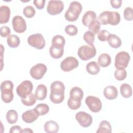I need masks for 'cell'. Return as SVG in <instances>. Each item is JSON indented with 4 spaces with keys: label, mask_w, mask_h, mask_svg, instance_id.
<instances>
[{
    "label": "cell",
    "mask_w": 133,
    "mask_h": 133,
    "mask_svg": "<svg viewBox=\"0 0 133 133\" xmlns=\"http://www.w3.org/2000/svg\"><path fill=\"white\" fill-rule=\"evenodd\" d=\"M65 86L63 83L59 81L52 82L50 85V100L55 104L61 103L64 99Z\"/></svg>",
    "instance_id": "1"
},
{
    "label": "cell",
    "mask_w": 133,
    "mask_h": 133,
    "mask_svg": "<svg viewBox=\"0 0 133 133\" xmlns=\"http://www.w3.org/2000/svg\"><path fill=\"white\" fill-rule=\"evenodd\" d=\"M98 20L103 25L110 24L112 25H116L119 23L121 16L119 13L116 11H104L99 15Z\"/></svg>",
    "instance_id": "2"
},
{
    "label": "cell",
    "mask_w": 133,
    "mask_h": 133,
    "mask_svg": "<svg viewBox=\"0 0 133 133\" xmlns=\"http://www.w3.org/2000/svg\"><path fill=\"white\" fill-rule=\"evenodd\" d=\"M82 10V4L77 1L72 2L64 14L65 19L69 22L76 21Z\"/></svg>",
    "instance_id": "3"
},
{
    "label": "cell",
    "mask_w": 133,
    "mask_h": 133,
    "mask_svg": "<svg viewBox=\"0 0 133 133\" xmlns=\"http://www.w3.org/2000/svg\"><path fill=\"white\" fill-rule=\"evenodd\" d=\"M14 84L11 81L6 80L3 82L1 85V98L5 103H10L14 99L12 90Z\"/></svg>",
    "instance_id": "4"
},
{
    "label": "cell",
    "mask_w": 133,
    "mask_h": 133,
    "mask_svg": "<svg viewBox=\"0 0 133 133\" xmlns=\"http://www.w3.org/2000/svg\"><path fill=\"white\" fill-rule=\"evenodd\" d=\"M96 52V49L94 45H85L78 48L77 55L81 60L86 61L94 57Z\"/></svg>",
    "instance_id": "5"
},
{
    "label": "cell",
    "mask_w": 133,
    "mask_h": 133,
    "mask_svg": "<svg viewBox=\"0 0 133 133\" xmlns=\"http://www.w3.org/2000/svg\"><path fill=\"white\" fill-rule=\"evenodd\" d=\"M130 57L126 51H121L116 54L115 57L114 65L117 69H125L130 61Z\"/></svg>",
    "instance_id": "6"
},
{
    "label": "cell",
    "mask_w": 133,
    "mask_h": 133,
    "mask_svg": "<svg viewBox=\"0 0 133 133\" xmlns=\"http://www.w3.org/2000/svg\"><path fill=\"white\" fill-rule=\"evenodd\" d=\"M27 41L30 46L37 49H42L45 46V39L43 36L40 33L31 35L28 38Z\"/></svg>",
    "instance_id": "7"
},
{
    "label": "cell",
    "mask_w": 133,
    "mask_h": 133,
    "mask_svg": "<svg viewBox=\"0 0 133 133\" xmlns=\"http://www.w3.org/2000/svg\"><path fill=\"white\" fill-rule=\"evenodd\" d=\"M33 88V85L32 83L29 80H25L18 86L16 92L20 98H25L32 92Z\"/></svg>",
    "instance_id": "8"
},
{
    "label": "cell",
    "mask_w": 133,
    "mask_h": 133,
    "mask_svg": "<svg viewBox=\"0 0 133 133\" xmlns=\"http://www.w3.org/2000/svg\"><path fill=\"white\" fill-rule=\"evenodd\" d=\"M47 68L43 63H37L32 66L30 71V75L35 79H41L47 72Z\"/></svg>",
    "instance_id": "9"
},
{
    "label": "cell",
    "mask_w": 133,
    "mask_h": 133,
    "mask_svg": "<svg viewBox=\"0 0 133 133\" xmlns=\"http://www.w3.org/2000/svg\"><path fill=\"white\" fill-rule=\"evenodd\" d=\"M85 103L89 109L92 112L97 113L102 109V103L98 97L89 96L85 99Z\"/></svg>",
    "instance_id": "10"
},
{
    "label": "cell",
    "mask_w": 133,
    "mask_h": 133,
    "mask_svg": "<svg viewBox=\"0 0 133 133\" xmlns=\"http://www.w3.org/2000/svg\"><path fill=\"white\" fill-rule=\"evenodd\" d=\"M64 9L63 3L61 1H50L47 7V12L51 15L60 14Z\"/></svg>",
    "instance_id": "11"
},
{
    "label": "cell",
    "mask_w": 133,
    "mask_h": 133,
    "mask_svg": "<svg viewBox=\"0 0 133 133\" xmlns=\"http://www.w3.org/2000/svg\"><path fill=\"white\" fill-rule=\"evenodd\" d=\"M78 65V60L73 57L65 58L60 63V68L64 72H70L77 68Z\"/></svg>",
    "instance_id": "12"
},
{
    "label": "cell",
    "mask_w": 133,
    "mask_h": 133,
    "mask_svg": "<svg viewBox=\"0 0 133 133\" xmlns=\"http://www.w3.org/2000/svg\"><path fill=\"white\" fill-rule=\"evenodd\" d=\"M75 118L79 124L85 128L90 126L92 123V117L88 113L80 111L75 115Z\"/></svg>",
    "instance_id": "13"
},
{
    "label": "cell",
    "mask_w": 133,
    "mask_h": 133,
    "mask_svg": "<svg viewBox=\"0 0 133 133\" xmlns=\"http://www.w3.org/2000/svg\"><path fill=\"white\" fill-rule=\"evenodd\" d=\"M14 30L18 33H23L26 29L25 20L20 16H15L12 20Z\"/></svg>",
    "instance_id": "14"
},
{
    "label": "cell",
    "mask_w": 133,
    "mask_h": 133,
    "mask_svg": "<svg viewBox=\"0 0 133 133\" xmlns=\"http://www.w3.org/2000/svg\"><path fill=\"white\" fill-rule=\"evenodd\" d=\"M39 115L38 111L34 108L24 112L22 114V119L26 123H31L35 121Z\"/></svg>",
    "instance_id": "15"
},
{
    "label": "cell",
    "mask_w": 133,
    "mask_h": 133,
    "mask_svg": "<svg viewBox=\"0 0 133 133\" xmlns=\"http://www.w3.org/2000/svg\"><path fill=\"white\" fill-rule=\"evenodd\" d=\"M104 96L108 100H113L116 98L118 95L117 88L112 85L108 86L103 90Z\"/></svg>",
    "instance_id": "16"
},
{
    "label": "cell",
    "mask_w": 133,
    "mask_h": 133,
    "mask_svg": "<svg viewBox=\"0 0 133 133\" xmlns=\"http://www.w3.org/2000/svg\"><path fill=\"white\" fill-rule=\"evenodd\" d=\"M10 16V10L7 6L0 7V23L5 24L8 22Z\"/></svg>",
    "instance_id": "17"
},
{
    "label": "cell",
    "mask_w": 133,
    "mask_h": 133,
    "mask_svg": "<svg viewBox=\"0 0 133 133\" xmlns=\"http://www.w3.org/2000/svg\"><path fill=\"white\" fill-rule=\"evenodd\" d=\"M83 96V91L78 87H73L70 91V98L72 100L81 101Z\"/></svg>",
    "instance_id": "18"
},
{
    "label": "cell",
    "mask_w": 133,
    "mask_h": 133,
    "mask_svg": "<svg viewBox=\"0 0 133 133\" xmlns=\"http://www.w3.org/2000/svg\"><path fill=\"white\" fill-rule=\"evenodd\" d=\"M97 15L94 11L91 10L87 11L83 15L82 18V23L85 26H88L89 24L92 21L96 20Z\"/></svg>",
    "instance_id": "19"
},
{
    "label": "cell",
    "mask_w": 133,
    "mask_h": 133,
    "mask_svg": "<svg viewBox=\"0 0 133 133\" xmlns=\"http://www.w3.org/2000/svg\"><path fill=\"white\" fill-rule=\"evenodd\" d=\"M44 128L46 132L56 133L59 130V126L58 123L54 121H49L45 123Z\"/></svg>",
    "instance_id": "20"
},
{
    "label": "cell",
    "mask_w": 133,
    "mask_h": 133,
    "mask_svg": "<svg viewBox=\"0 0 133 133\" xmlns=\"http://www.w3.org/2000/svg\"><path fill=\"white\" fill-rule=\"evenodd\" d=\"M47 94V89L46 86L44 84H39L37 86L36 90L35 95L36 99L38 100H44Z\"/></svg>",
    "instance_id": "21"
},
{
    "label": "cell",
    "mask_w": 133,
    "mask_h": 133,
    "mask_svg": "<svg viewBox=\"0 0 133 133\" xmlns=\"http://www.w3.org/2000/svg\"><path fill=\"white\" fill-rule=\"evenodd\" d=\"M107 41L109 45L113 48H119L122 45L121 38L115 34H110L108 38Z\"/></svg>",
    "instance_id": "22"
},
{
    "label": "cell",
    "mask_w": 133,
    "mask_h": 133,
    "mask_svg": "<svg viewBox=\"0 0 133 133\" xmlns=\"http://www.w3.org/2000/svg\"><path fill=\"white\" fill-rule=\"evenodd\" d=\"M49 54L54 59H59L63 55L64 49L63 47L51 46L49 48Z\"/></svg>",
    "instance_id": "23"
},
{
    "label": "cell",
    "mask_w": 133,
    "mask_h": 133,
    "mask_svg": "<svg viewBox=\"0 0 133 133\" xmlns=\"http://www.w3.org/2000/svg\"><path fill=\"white\" fill-rule=\"evenodd\" d=\"M111 62V58L108 54L103 53L101 54L98 59V64L101 67L106 68Z\"/></svg>",
    "instance_id": "24"
},
{
    "label": "cell",
    "mask_w": 133,
    "mask_h": 133,
    "mask_svg": "<svg viewBox=\"0 0 133 133\" xmlns=\"http://www.w3.org/2000/svg\"><path fill=\"white\" fill-rule=\"evenodd\" d=\"M87 72L91 75L97 74L100 70V68L98 64L95 61H91L89 62L86 66Z\"/></svg>",
    "instance_id": "25"
},
{
    "label": "cell",
    "mask_w": 133,
    "mask_h": 133,
    "mask_svg": "<svg viewBox=\"0 0 133 133\" xmlns=\"http://www.w3.org/2000/svg\"><path fill=\"white\" fill-rule=\"evenodd\" d=\"M112 132V127L110 123L105 120L102 121L99 124L98 130L96 131L97 133H111Z\"/></svg>",
    "instance_id": "26"
},
{
    "label": "cell",
    "mask_w": 133,
    "mask_h": 133,
    "mask_svg": "<svg viewBox=\"0 0 133 133\" xmlns=\"http://www.w3.org/2000/svg\"><path fill=\"white\" fill-rule=\"evenodd\" d=\"M120 92L125 98H128L132 96V88L128 84H123L120 87Z\"/></svg>",
    "instance_id": "27"
},
{
    "label": "cell",
    "mask_w": 133,
    "mask_h": 133,
    "mask_svg": "<svg viewBox=\"0 0 133 133\" xmlns=\"http://www.w3.org/2000/svg\"><path fill=\"white\" fill-rule=\"evenodd\" d=\"M8 45L11 48H16L19 46L20 41L19 37L16 35H10L7 38Z\"/></svg>",
    "instance_id": "28"
},
{
    "label": "cell",
    "mask_w": 133,
    "mask_h": 133,
    "mask_svg": "<svg viewBox=\"0 0 133 133\" xmlns=\"http://www.w3.org/2000/svg\"><path fill=\"white\" fill-rule=\"evenodd\" d=\"M6 118L8 123L14 124L16 123L18 120V113L15 110H10L7 112Z\"/></svg>",
    "instance_id": "29"
},
{
    "label": "cell",
    "mask_w": 133,
    "mask_h": 133,
    "mask_svg": "<svg viewBox=\"0 0 133 133\" xmlns=\"http://www.w3.org/2000/svg\"><path fill=\"white\" fill-rule=\"evenodd\" d=\"M65 39L63 36L60 35H56L52 37L51 43L52 46H58L64 48L65 45Z\"/></svg>",
    "instance_id": "30"
},
{
    "label": "cell",
    "mask_w": 133,
    "mask_h": 133,
    "mask_svg": "<svg viewBox=\"0 0 133 133\" xmlns=\"http://www.w3.org/2000/svg\"><path fill=\"white\" fill-rule=\"evenodd\" d=\"M36 99L35 95L31 92L25 98H21V102L26 106H32L35 104Z\"/></svg>",
    "instance_id": "31"
},
{
    "label": "cell",
    "mask_w": 133,
    "mask_h": 133,
    "mask_svg": "<svg viewBox=\"0 0 133 133\" xmlns=\"http://www.w3.org/2000/svg\"><path fill=\"white\" fill-rule=\"evenodd\" d=\"M88 27L89 31H91L94 34H98L100 31L101 24L100 23L99 21L96 19L91 22Z\"/></svg>",
    "instance_id": "32"
},
{
    "label": "cell",
    "mask_w": 133,
    "mask_h": 133,
    "mask_svg": "<svg viewBox=\"0 0 133 133\" xmlns=\"http://www.w3.org/2000/svg\"><path fill=\"white\" fill-rule=\"evenodd\" d=\"M35 109L38 111L39 115L46 114L49 110V106L45 103H39L35 107Z\"/></svg>",
    "instance_id": "33"
},
{
    "label": "cell",
    "mask_w": 133,
    "mask_h": 133,
    "mask_svg": "<svg viewBox=\"0 0 133 133\" xmlns=\"http://www.w3.org/2000/svg\"><path fill=\"white\" fill-rule=\"evenodd\" d=\"M83 39L87 44L93 45L95 42V34L91 31H86L83 35Z\"/></svg>",
    "instance_id": "34"
},
{
    "label": "cell",
    "mask_w": 133,
    "mask_h": 133,
    "mask_svg": "<svg viewBox=\"0 0 133 133\" xmlns=\"http://www.w3.org/2000/svg\"><path fill=\"white\" fill-rule=\"evenodd\" d=\"M114 76L118 81H123L127 76V72L125 69H117L114 72Z\"/></svg>",
    "instance_id": "35"
},
{
    "label": "cell",
    "mask_w": 133,
    "mask_h": 133,
    "mask_svg": "<svg viewBox=\"0 0 133 133\" xmlns=\"http://www.w3.org/2000/svg\"><path fill=\"white\" fill-rule=\"evenodd\" d=\"M23 15L28 18H32L35 14V10L32 6H27L23 8Z\"/></svg>",
    "instance_id": "36"
},
{
    "label": "cell",
    "mask_w": 133,
    "mask_h": 133,
    "mask_svg": "<svg viewBox=\"0 0 133 133\" xmlns=\"http://www.w3.org/2000/svg\"><path fill=\"white\" fill-rule=\"evenodd\" d=\"M64 31L65 33L70 36H74L77 34L78 29L75 25L70 24L65 26Z\"/></svg>",
    "instance_id": "37"
},
{
    "label": "cell",
    "mask_w": 133,
    "mask_h": 133,
    "mask_svg": "<svg viewBox=\"0 0 133 133\" xmlns=\"http://www.w3.org/2000/svg\"><path fill=\"white\" fill-rule=\"evenodd\" d=\"M81 105V101L74 100L70 99H68V106L70 109L73 110H75L78 109Z\"/></svg>",
    "instance_id": "38"
},
{
    "label": "cell",
    "mask_w": 133,
    "mask_h": 133,
    "mask_svg": "<svg viewBox=\"0 0 133 133\" xmlns=\"http://www.w3.org/2000/svg\"><path fill=\"white\" fill-rule=\"evenodd\" d=\"M110 34V33L106 30H101L98 33V38L101 42H105L107 41Z\"/></svg>",
    "instance_id": "39"
},
{
    "label": "cell",
    "mask_w": 133,
    "mask_h": 133,
    "mask_svg": "<svg viewBox=\"0 0 133 133\" xmlns=\"http://www.w3.org/2000/svg\"><path fill=\"white\" fill-rule=\"evenodd\" d=\"M124 17L127 21H131L133 19V11L132 8L127 7L124 9Z\"/></svg>",
    "instance_id": "40"
},
{
    "label": "cell",
    "mask_w": 133,
    "mask_h": 133,
    "mask_svg": "<svg viewBox=\"0 0 133 133\" xmlns=\"http://www.w3.org/2000/svg\"><path fill=\"white\" fill-rule=\"evenodd\" d=\"M1 36L3 37H8L10 34V29L7 26H2L0 29Z\"/></svg>",
    "instance_id": "41"
},
{
    "label": "cell",
    "mask_w": 133,
    "mask_h": 133,
    "mask_svg": "<svg viewBox=\"0 0 133 133\" xmlns=\"http://www.w3.org/2000/svg\"><path fill=\"white\" fill-rule=\"evenodd\" d=\"M45 0H35L33 1V4L38 9H42L45 6Z\"/></svg>",
    "instance_id": "42"
},
{
    "label": "cell",
    "mask_w": 133,
    "mask_h": 133,
    "mask_svg": "<svg viewBox=\"0 0 133 133\" xmlns=\"http://www.w3.org/2000/svg\"><path fill=\"white\" fill-rule=\"evenodd\" d=\"M110 3L111 5V6L115 9H118L122 6V1L121 0H111L110 1Z\"/></svg>",
    "instance_id": "43"
},
{
    "label": "cell",
    "mask_w": 133,
    "mask_h": 133,
    "mask_svg": "<svg viewBox=\"0 0 133 133\" xmlns=\"http://www.w3.org/2000/svg\"><path fill=\"white\" fill-rule=\"evenodd\" d=\"M22 130L19 126H12L9 130V133L14 132H22Z\"/></svg>",
    "instance_id": "44"
},
{
    "label": "cell",
    "mask_w": 133,
    "mask_h": 133,
    "mask_svg": "<svg viewBox=\"0 0 133 133\" xmlns=\"http://www.w3.org/2000/svg\"><path fill=\"white\" fill-rule=\"evenodd\" d=\"M33 131L30 128H24L22 130V132H33Z\"/></svg>",
    "instance_id": "45"
}]
</instances>
